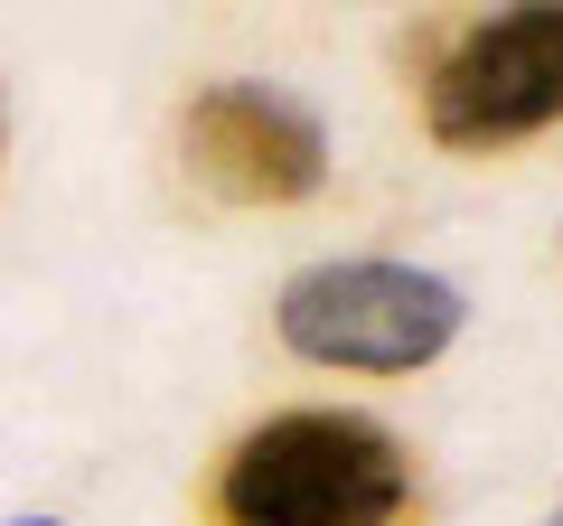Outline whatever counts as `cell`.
Returning <instances> with one entry per match:
<instances>
[{"label":"cell","mask_w":563,"mask_h":526,"mask_svg":"<svg viewBox=\"0 0 563 526\" xmlns=\"http://www.w3.org/2000/svg\"><path fill=\"white\" fill-rule=\"evenodd\" d=\"M179 151L217 198L235 207H291L329 179V132L301 95L282 85H254V76H225L207 85L198 103L179 113Z\"/></svg>","instance_id":"277c9868"},{"label":"cell","mask_w":563,"mask_h":526,"mask_svg":"<svg viewBox=\"0 0 563 526\" xmlns=\"http://www.w3.org/2000/svg\"><path fill=\"white\" fill-rule=\"evenodd\" d=\"M422 122L451 151H498L563 122V10L536 0V10L470 20L422 76Z\"/></svg>","instance_id":"3957f363"},{"label":"cell","mask_w":563,"mask_h":526,"mask_svg":"<svg viewBox=\"0 0 563 526\" xmlns=\"http://www.w3.org/2000/svg\"><path fill=\"white\" fill-rule=\"evenodd\" d=\"M10 526H57V517H10Z\"/></svg>","instance_id":"5b68a950"},{"label":"cell","mask_w":563,"mask_h":526,"mask_svg":"<svg viewBox=\"0 0 563 526\" xmlns=\"http://www.w3.org/2000/svg\"><path fill=\"white\" fill-rule=\"evenodd\" d=\"M544 526H563V507H554V517H544Z\"/></svg>","instance_id":"8992f818"},{"label":"cell","mask_w":563,"mask_h":526,"mask_svg":"<svg viewBox=\"0 0 563 526\" xmlns=\"http://www.w3.org/2000/svg\"><path fill=\"white\" fill-rule=\"evenodd\" d=\"M470 302L461 283L422 273V263H310L273 302V329L291 358L310 366H376V376H413L461 339Z\"/></svg>","instance_id":"7a4b0ae2"},{"label":"cell","mask_w":563,"mask_h":526,"mask_svg":"<svg viewBox=\"0 0 563 526\" xmlns=\"http://www.w3.org/2000/svg\"><path fill=\"white\" fill-rule=\"evenodd\" d=\"M413 507V451L376 414H273L217 461L225 526H395Z\"/></svg>","instance_id":"6da1fadb"}]
</instances>
